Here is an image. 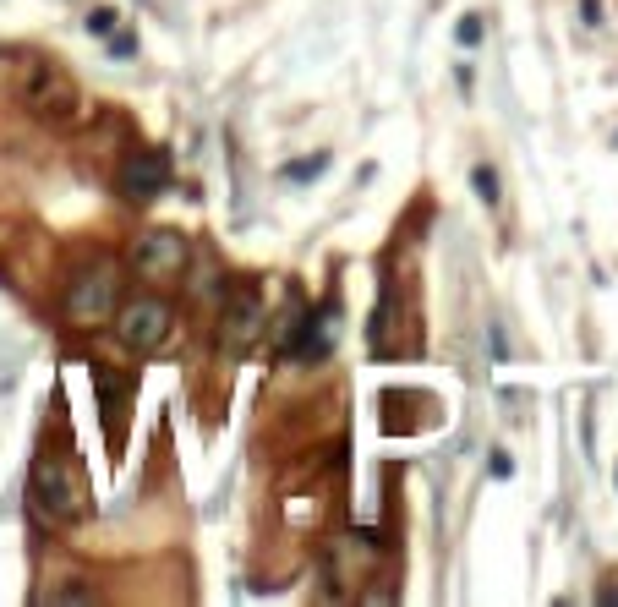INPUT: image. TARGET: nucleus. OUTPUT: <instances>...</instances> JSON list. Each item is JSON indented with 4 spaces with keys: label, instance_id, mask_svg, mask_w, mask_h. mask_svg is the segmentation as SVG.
Listing matches in <instances>:
<instances>
[{
    "label": "nucleus",
    "instance_id": "1",
    "mask_svg": "<svg viewBox=\"0 0 618 607\" xmlns=\"http://www.w3.org/2000/svg\"><path fill=\"white\" fill-rule=\"evenodd\" d=\"M33 504L61 525H83L93 515V487L66 449H50V443L39 449V460H33Z\"/></svg>",
    "mask_w": 618,
    "mask_h": 607
},
{
    "label": "nucleus",
    "instance_id": "2",
    "mask_svg": "<svg viewBox=\"0 0 618 607\" xmlns=\"http://www.w3.org/2000/svg\"><path fill=\"white\" fill-rule=\"evenodd\" d=\"M121 307V268L110 258H93L72 274V290H66V318L77 329H99V323L115 318Z\"/></svg>",
    "mask_w": 618,
    "mask_h": 607
},
{
    "label": "nucleus",
    "instance_id": "3",
    "mask_svg": "<svg viewBox=\"0 0 618 607\" xmlns=\"http://www.w3.org/2000/svg\"><path fill=\"white\" fill-rule=\"evenodd\" d=\"M22 99H28V110L39 115V121L50 126H72L77 110H83V88H77V77L66 72L61 61H28V77H22Z\"/></svg>",
    "mask_w": 618,
    "mask_h": 607
},
{
    "label": "nucleus",
    "instance_id": "4",
    "mask_svg": "<svg viewBox=\"0 0 618 607\" xmlns=\"http://www.w3.org/2000/svg\"><path fill=\"white\" fill-rule=\"evenodd\" d=\"M110 323H115L121 350H132V356H154V350L170 340V329H176V312H170V301H159V296H137V301H121Z\"/></svg>",
    "mask_w": 618,
    "mask_h": 607
},
{
    "label": "nucleus",
    "instance_id": "5",
    "mask_svg": "<svg viewBox=\"0 0 618 607\" xmlns=\"http://www.w3.org/2000/svg\"><path fill=\"white\" fill-rule=\"evenodd\" d=\"M268 329V307L258 296V285H236L225 296V307H219V350L225 356H247V350H258Z\"/></svg>",
    "mask_w": 618,
    "mask_h": 607
},
{
    "label": "nucleus",
    "instance_id": "6",
    "mask_svg": "<svg viewBox=\"0 0 618 607\" xmlns=\"http://www.w3.org/2000/svg\"><path fill=\"white\" fill-rule=\"evenodd\" d=\"M186 258H192V247H186L181 230L159 225V230H143L132 247V268L143 279H154V285H165V279H181L186 274Z\"/></svg>",
    "mask_w": 618,
    "mask_h": 607
},
{
    "label": "nucleus",
    "instance_id": "7",
    "mask_svg": "<svg viewBox=\"0 0 618 607\" xmlns=\"http://www.w3.org/2000/svg\"><path fill=\"white\" fill-rule=\"evenodd\" d=\"M165 186H170V154L165 148H137V154L121 165V197L126 203H154Z\"/></svg>",
    "mask_w": 618,
    "mask_h": 607
},
{
    "label": "nucleus",
    "instance_id": "8",
    "mask_svg": "<svg viewBox=\"0 0 618 607\" xmlns=\"http://www.w3.org/2000/svg\"><path fill=\"white\" fill-rule=\"evenodd\" d=\"M93 389L104 394V411H110V422H115V416H121V400H126V389H132V378H115V372L93 367Z\"/></svg>",
    "mask_w": 618,
    "mask_h": 607
},
{
    "label": "nucleus",
    "instance_id": "9",
    "mask_svg": "<svg viewBox=\"0 0 618 607\" xmlns=\"http://www.w3.org/2000/svg\"><path fill=\"white\" fill-rule=\"evenodd\" d=\"M323 170H329V154H301V159H290V165L279 170V181H318Z\"/></svg>",
    "mask_w": 618,
    "mask_h": 607
},
{
    "label": "nucleus",
    "instance_id": "10",
    "mask_svg": "<svg viewBox=\"0 0 618 607\" xmlns=\"http://www.w3.org/2000/svg\"><path fill=\"white\" fill-rule=\"evenodd\" d=\"M454 44H460V50H476V44H482V17H476V11L454 22Z\"/></svg>",
    "mask_w": 618,
    "mask_h": 607
},
{
    "label": "nucleus",
    "instance_id": "11",
    "mask_svg": "<svg viewBox=\"0 0 618 607\" xmlns=\"http://www.w3.org/2000/svg\"><path fill=\"white\" fill-rule=\"evenodd\" d=\"M471 186H476V197H482V203H498V175L487 170V165L471 170Z\"/></svg>",
    "mask_w": 618,
    "mask_h": 607
},
{
    "label": "nucleus",
    "instance_id": "12",
    "mask_svg": "<svg viewBox=\"0 0 618 607\" xmlns=\"http://www.w3.org/2000/svg\"><path fill=\"white\" fill-rule=\"evenodd\" d=\"M88 33H93V39H110V33H115V11L110 6L88 11Z\"/></svg>",
    "mask_w": 618,
    "mask_h": 607
},
{
    "label": "nucleus",
    "instance_id": "13",
    "mask_svg": "<svg viewBox=\"0 0 618 607\" xmlns=\"http://www.w3.org/2000/svg\"><path fill=\"white\" fill-rule=\"evenodd\" d=\"M50 602H99V591L93 586H61V591H50Z\"/></svg>",
    "mask_w": 618,
    "mask_h": 607
},
{
    "label": "nucleus",
    "instance_id": "14",
    "mask_svg": "<svg viewBox=\"0 0 618 607\" xmlns=\"http://www.w3.org/2000/svg\"><path fill=\"white\" fill-rule=\"evenodd\" d=\"M110 55H115V61H132L137 39H132V33H110Z\"/></svg>",
    "mask_w": 618,
    "mask_h": 607
},
{
    "label": "nucleus",
    "instance_id": "15",
    "mask_svg": "<svg viewBox=\"0 0 618 607\" xmlns=\"http://www.w3.org/2000/svg\"><path fill=\"white\" fill-rule=\"evenodd\" d=\"M580 17H586V22H602V0H580Z\"/></svg>",
    "mask_w": 618,
    "mask_h": 607
},
{
    "label": "nucleus",
    "instance_id": "16",
    "mask_svg": "<svg viewBox=\"0 0 618 607\" xmlns=\"http://www.w3.org/2000/svg\"><path fill=\"white\" fill-rule=\"evenodd\" d=\"M602 602H618V591H602Z\"/></svg>",
    "mask_w": 618,
    "mask_h": 607
}]
</instances>
